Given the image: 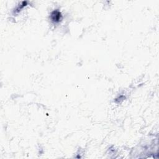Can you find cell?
<instances>
[{"instance_id":"1","label":"cell","mask_w":159,"mask_h":159,"mask_svg":"<svg viewBox=\"0 0 159 159\" xmlns=\"http://www.w3.org/2000/svg\"><path fill=\"white\" fill-rule=\"evenodd\" d=\"M50 18L52 21L55 23H58L61 21L62 16L61 12L58 10H55L51 13Z\"/></svg>"}]
</instances>
